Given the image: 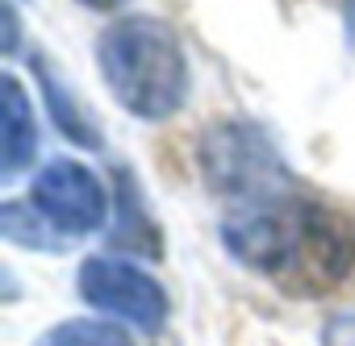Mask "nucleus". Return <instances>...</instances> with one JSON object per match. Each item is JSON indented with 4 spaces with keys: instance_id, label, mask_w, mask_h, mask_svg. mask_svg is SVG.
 <instances>
[{
    "instance_id": "nucleus-1",
    "label": "nucleus",
    "mask_w": 355,
    "mask_h": 346,
    "mask_svg": "<svg viewBox=\"0 0 355 346\" xmlns=\"http://www.w3.org/2000/svg\"><path fill=\"white\" fill-rule=\"evenodd\" d=\"M222 242L243 267L305 300L343 288L355 267L351 221L301 192L234 205L222 217Z\"/></svg>"
},
{
    "instance_id": "nucleus-2",
    "label": "nucleus",
    "mask_w": 355,
    "mask_h": 346,
    "mask_svg": "<svg viewBox=\"0 0 355 346\" xmlns=\"http://www.w3.org/2000/svg\"><path fill=\"white\" fill-rule=\"evenodd\" d=\"M96 67L113 100L138 121H167L189 100V55L163 17H117L96 38Z\"/></svg>"
},
{
    "instance_id": "nucleus-3",
    "label": "nucleus",
    "mask_w": 355,
    "mask_h": 346,
    "mask_svg": "<svg viewBox=\"0 0 355 346\" xmlns=\"http://www.w3.org/2000/svg\"><path fill=\"white\" fill-rule=\"evenodd\" d=\"M197 167L205 184L230 205H255V201L297 192V176L284 163L280 146L259 121H247V117L214 121L197 138Z\"/></svg>"
},
{
    "instance_id": "nucleus-4",
    "label": "nucleus",
    "mask_w": 355,
    "mask_h": 346,
    "mask_svg": "<svg viewBox=\"0 0 355 346\" xmlns=\"http://www.w3.org/2000/svg\"><path fill=\"white\" fill-rule=\"evenodd\" d=\"M80 296L109 313V317H121L125 325L134 329H163L167 321V292L155 275H146L142 267L125 263V259H88L80 267Z\"/></svg>"
},
{
    "instance_id": "nucleus-5",
    "label": "nucleus",
    "mask_w": 355,
    "mask_h": 346,
    "mask_svg": "<svg viewBox=\"0 0 355 346\" xmlns=\"http://www.w3.org/2000/svg\"><path fill=\"white\" fill-rule=\"evenodd\" d=\"M30 205L67 238L96 234L109 217L105 184L76 158H51L38 171L30 184Z\"/></svg>"
},
{
    "instance_id": "nucleus-6",
    "label": "nucleus",
    "mask_w": 355,
    "mask_h": 346,
    "mask_svg": "<svg viewBox=\"0 0 355 346\" xmlns=\"http://www.w3.org/2000/svg\"><path fill=\"white\" fill-rule=\"evenodd\" d=\"M38 154V121H34V100L21 88L13 71L0 75V180H17L21 171L34 167Z\"/></svg>"
},
{
    "instance_id": "nucleus-7",
    "label": "nucleus",
    "mask_w": 355,
    "mask_h": 346,
    "mask_svg": "<svg viewBox=\"0 0 355 346\" xmlns=\"http://www.w3.org/2000/svg\"><path fill=\"white\" fill-rule=\"evenodd\" d=\"M30 71H34V80H38L42 104L51 109L55 129H59L67 142L84 146V150H101V146H105V129L88 117V109L80 104V96L59 80V67H55L42 51H34V55H30Z\"/></svg>"
},
{
    "instance_id": "nucleus-8",
    "label": "nucleus",
    "mask_w": 355,
    "mask_h": 346,
    "mask_svg": "<svg viewBox=\"0 0 355 346\" xmlns=\"http://www.w3.org/2000/svg\"><path fill=\"white\" fill-rule=\"evenodd\" d=\"M113 176H117V205H113V230H109L113 246L138 251V255H146V259H159V255H163V246H159L163 234H159L155 217L146 213V201H142V188H138V180H134V171L117 167Z\"/></svg>"
},
{
    "instance_id": "nucleus-9",
    "label": "nucleus",
    "mask_w": 355,
    "mask_h": 346,
    "mask_svg": "<svg viewBox=\"0 0 355 346\" xmlns=\"http://www.w3.org/2000/svg\"><path fill=\"white\" fill-rule=\"evenodd\" d=\"M0 234L13 246H26V251H42V255H63L76 246V238L59 234L34 205H21V201H5L0 205Z\"/></svg>"
},
{
    "instance_id": "nucleus-10",
    "label": "nucleus",
    "mask_w": 355,
    "mask_h": 346,
    "mask_svg": "<svg viewBox=\"0 0 355 346\" xmlns=\"http://www.w3.org/2000/svg\"><path fill=\"white\" fill-rule=\"evenodd\" d=\"M38 346H134V342H130V334H125L121 325L80 317V321H63V325H55Z\"/></svg>"
},
{
    "instance_id": "nucleus-11",
    "label": "nucleus",
    "mask_w": 355,
    "mask_h": 346,
    "mask_svg": "<svg viewBox=\"0 0 355 346\" xmlns=\"http://www.w3.org/2000/svg\"><path fill=\"white\" fill-rule=\"evenodd\" d=\"M322 346H355V313H338L322 325Z\"/></svg>"
},
{
    "instance_id": "nucleus-12",
    "label": "nucleus",
    "mask_w": 355,
    "mask_h": 346,
    "mask_svg": "<svg viewBox=\"0 0 355 346\" xmlns=\"http://www.w3.org/2000/svg\"><path fill=\"white\" fill-rule=\"evenodd\" d=\"M0 26H5V34H0V51L17 55V46H21V21H17V5H13V0H0Z\"/></svg>"
},
{
    "instance_id": "nucleus-13",
    "label": "nucleus",
    "mask_w": 355,
    "mask_h": 346,
    "mask_svg": "<svg viewBox=\"0 0 355 346\" xmlns=\"http://www.w3.org/2000/svg\"><path fill=\"white\" fill-rule=\"evenodd\" d=\"M84 9H117V5H125V0H80Z\"/></svg>"
},
{
    "instance_id": "nucleus-14",
    "label": "nucleus",
    "mask_w": 355,
    "mask_h": 346,
    "mask_svg": "<svg viewBox=\"0 0 355 346\" xmlns=\"http://www.w3.org/2000/svg\"><path fill=\"white\" fill-rule=\"evenodd\" d=\"M347 5H351V9H355V0H347Z\"/></svg>"
}]
</instances>
